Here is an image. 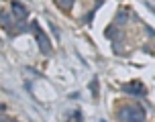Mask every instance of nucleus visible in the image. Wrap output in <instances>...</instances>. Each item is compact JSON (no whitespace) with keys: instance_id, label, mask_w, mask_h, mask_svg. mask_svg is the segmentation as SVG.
Here are the masks:
<instances>
[{"instance_id":"nucleus-1","label":"nucleus","mask_w":155,"mask_h":122,"mask_svg":"<svg viewBox=\"0 0 155 122\" xmlns=\"http://www.w3.org/2000/svg\"><path fill=\"white\" fill-rule=\"evenodd\" d=\"M123 122H145V110L141 106H124L120 110Z\"/></svg>"},{"instance_id":"nucleus-5","label":"nucleus","mask_w":155,"mask_h":122,"mask_svg":"<svg viewBox=\"0 0 155 122\" xmlns=\"http://www.w3.org/2000/svg\"><path fill=\"white\" fill-rule=\"evenodd\" d=\"M55 4L59 8H63V10H70L74 6V0H55Z\"/></svg>"},{"instance_id":"nucleus-3","label":"nucleus","mask_w":155,"mask_h":122,"mask_svg":"<svg viewBox=\"0 0 155 122\" xmlns=\"http://www.w3.org/2000/svg\"><path fill=\"white\" fill-rule=\"evenodd\" d=\"M124 92H127V94H133V96H145V88H143L141 82L127 84V85H124Z\"/></svg>"},{"instance_id":"nucleus-2","label":"nucleus","mask_w":155,"mask_h":122,"mask_svg":"<svg viewBox=\"0 0 155 122\" xmlns=\"http://www.w3.org/2000/svg\"><path fill=\"white\" fill-rule=\"evenodd\" d=\"M33 29H35V37H37V43H39V47H41V51L43 53H51V45H49V39L43 35V30L39 29V24L37 23H33Z\"/></svg>"},{"instance_id":"nucleus-4","label":"nucleus","mask_w":155,"mask_h":122,"mask_svg":"<svg viewBox=\"0 0 155 122\" xmlns=\"http://www.w3.org/2000/svg\"><path fill=\"white\" fill-rule=\"evenodd\" d=\"M12 10H15V14L18 16V18H25V16H27V8H25L23 4H18V2H12Z\"/></svg>"}]
</instances>
